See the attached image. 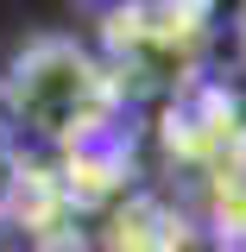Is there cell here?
I'll use <instances>...</instances> for the list:
<instances>
[{
    "label": "cell",
    "mask_w": 246,
    "mask_h": 252,
    "mask_svg": "<svg viewBox=\"0 0 246 252\" xmlns=\"http://www.w3.org/2000/svg\"><path fill=\"white\" fill-rule=\"evenodd\" d=\"M114 101H120L114 76L76 38H32L0 69V107L13 114V126H26L51 145H70L95 126H107Z\"/></svg>",
    "instance_id": "cell-1"
},
{
    "label": "cell",
    "mask_w": 246,
    "mask_h": 252,
    "mask_svg": "<svg viewBox=\"0 0 246 252\" xmlns=\"http://www.w3.org/2000/svg\"><path fill=\"white\" fill-rule=\"evenodd\" d=\"M13 164H19V158H13L6 145H0V189H6V177H13Z\"/></svg>",
    "instance_id": "cell-2"
}]
</instances>
